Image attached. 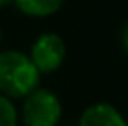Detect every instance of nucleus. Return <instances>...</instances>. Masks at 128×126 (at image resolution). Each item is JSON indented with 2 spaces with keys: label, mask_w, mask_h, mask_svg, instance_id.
<instances>
[{
  "label": "nucleus",
  "mask_w": 128,
  "mask_h": 126,
  "mask_svg": "<svg viewBox=\"0 0 128 126\" xmlns=\"http://www.w3.org/2000/svg\"><path fill=\"white\" fill-rule=\"evenodd\" d=\"M41 78L26 52L15 48L0 50V95L13 102L22 100L41 85Z\"/></svg>",
  "instance_id": "f257e3e1"
},
{
  "label": "nucleus",
  "mask_w": 128,
  "mask_h": 126,
  "mask_svg": "<svg viewBox=\"0 0 128 126\" xmlns=\"http://www.w3.org/2000/svg\"><path fill=\"white\" fill-rule=\"evenodd\" d=\"M61 117L63 104L52 89L39 85L22 98L19 121H22L24 126H58Z\"/></svg>",
  "instance_id": "f03ea898"
},
{
  "label": "nucleus",
  "mask_w": 128,
  "mask_h": 126,
  "mask_svg": "<svg viewBox=\"0 0 128 126\" xmlns=\"http://www.w3.org/2000/svg\"><path fill=\"white\" fill-rule=\"evenodd\" d=\"M32 63L35 65L39 72L43 74H54L60 71L63 65L65 58H67V45H65L63 37L56 32H45L30 46L28 52Z\"/></svg>",
  "instance_id": "7ed1b4c3"
},
{
  "label": "nucleus",
  "mask_w": 128,
  "mask_h": 126,
  "mask_svg": "<svg viewBox=\"0 0 128 126\" xmlns=\"http://www.w3.org/2000/svg\"><path fill=\"white\" fill-rule=\"evenodd\" d=\"M76 126H128V123L113 104L95 102L80 113Z\"/></svg>",
  "instance_id": "20e7f679"
},
{
  "label": "nucleus",
  "mask_w": 128,
  "mask_h": 126,
  "mask_svg": "<svg viewBox=\"0 0 128 126\" xmlns=\"http://www.w3.org/2000/svg\"><path fill=\"white\" fill-rule=\"evenodd\" d=\"M13 4L26 17L46 19V17L56 15L63 7L65 0H13Z\"/></svg>",
  "instance_id": "39448f33"
},
{
  "label": "nucleus",
  "mask_w": 128,
  "mask_h": 126,
  "mask_svg": "<svg viewBox=\"0 0 128 126\" xmlns=\"http://www.w3.org/2000/svg\"><path fill=\"white\" fill-rule=\"evenodd\" d=\"M0 126H19V110L11 98L0 95Z\"/></svg>",
  "instance_id": "423d86ee"
},
{
  "label": "nucleus",
  "mask_w": 128,
  "mask_h": 126,
  "mask_svg": "<svg viewBox=\"0 0 128 126\" xmlns=\"http://www.w3.org/2000/svg\"><path fill=\"white\" fill-rule=\"evenodd\" d=\"M121 45H122V48H124V52L128 54V22L122 26V30H121Z\"/></svg>",
  "instance_id": "0eeeda50"
},
{
  "label": "nucleus",
  "mask_w": 128,
  "mask_h": 126,
  "mask_svg": "<svg viewBox=\"0 0 128 126\" xmlns=\"http://www.w3.org/2000/svg\"><path fill=\"white\" fill-rule=\"evenodd\" d=\"M11 4H13V0H0V9H2V7L11 6Z\"/></svg>",
  "instance_id": "6e6552de"
},
{
  "label": "nucleus",
  "mask_w": 128,
  "mask_h": 126,
  "mask_svg": "<svg viewBox=\"0 0 128 126\" xmlns=\"http://www.w3.org/2000/svg\"><path fill=\"white\" fill-rule=\"evenodd\" d=\"M0 43H2V28H0Z\"/></svg>",
  "instance_id": "1a4fd4ad"
}]
</instances>
